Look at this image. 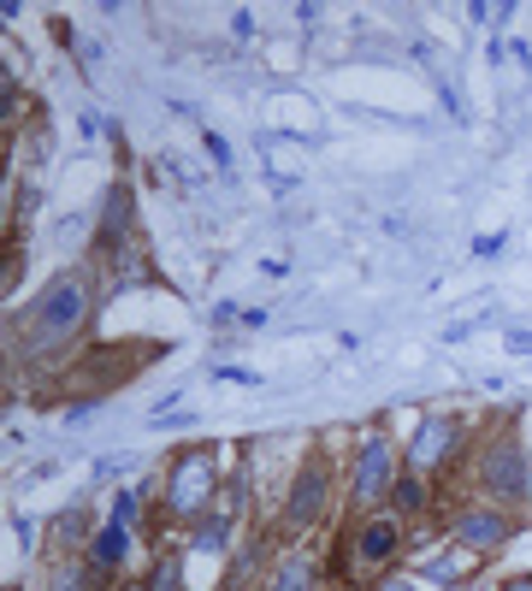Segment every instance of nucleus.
I'll return each instance as SVG.
<instances>
[{
    "mask_svg": "<svg viewBox=\"0 0 532 591\" xmlns=\"http://www.w3.org/2000/svg\"><path fill=\"white\" fill-rule=\"evenodd\" d=\"M83 314H89V278L83 273L53 278L42 290V302H36V314H30V349H60V343L83 326Z\"/></svg>",
    "mask_w": 532,
    "mask_h": 591,
    "instance_id": "1",
    "label": "nucleus"
},
{
    "mask_svg": "<svg viewBox=\"0 0 532 591\" xmlns=\"http://www.w3.org/2000/svg\"><path fill=\"white\" fill-rule=\"evenodd\" d=\"M214 485H219V455L207 450V444L189 450L184 462L173 467V509L196 521V514L207 509V498H214Z\"/></svg>",
    "mask_w": 532,
    "mask_h": 591,
    "instance_id": "2",
    "label": "nucleus"
},
{
    "mask_svg": "<svg viewBox=\"0 0 532 591\" xmlns=\"http://www.w3.org/2000/svg\"><path fill=\"white\" fill-rule=\"evenodd\" d=\"M396 485V455L385 437H367L355 455V473H349V503H373V498H391Z\"/></svg>",
    "mask_w": 532,
    "mask_h": 591,
    "instance_id": "3",
    "label": "nucleus"
},
{
    "mask_svg": "<svg viewBox=\"0 0 532 591\" xmlns=\"http://www.w3.org/2000/svg\"><path fill=\"white\" fill-rule=\"evenodd\" d=\"M455 444H462V421L432 414V421H421V432H414V444H408V467H414V473L439 467V462H450Z\"/></svg>",
    "mask_w": 532,
    "mask_h": 591,
    "instance_id": "4",
    "label": "nucleus"
},
{
    "mask_svg": "<svg viewBox=\"0 0 532 591\" xmlns=\"http://www.w3.org/2000/svg\"><path fill=\"white\" fill-rule=\"evenodd\" d=\"M485 491L491 498H526V455H521V444H491L485 450Z\"/></svg>",
    "mask_w": 532,
    "mask_h": 591,
    "instance_id": "5",
    "label": "nucleus"
},
{
    "mask_svg": "<svg viewBox=\"0 0 532 591\" xmlns=\"http://www.w3.org/2000/svg\"><path fill=\"white\" fill-rule=\"evenodd\" d=\"M326 467H319V462H308V467H302L296 473V491H290V503H284V521H290V526H314L319 521V509H326Z\"/></svg>",
    "mask_w": 532,
    "mask_h": 591,
    "instance_id": "6",
    "label": "nucleus"
},
{
    "mask_svg": "<svg viewBox=\"0 0 532 591\" xmlns=\"http://www.w3.org/2000/svg\"><path fill=\"white\" fill-rule=\"evenodd\" d=\"M503 539H509V521H503V514L473 509V514H462V521H455V544H462V550H497Z\"/></svg>",
    "mask_w": 532,
    "mask_h": 591,
    "instance_id": "7",
    "label": "nucleus"
},
{
    "mask_svg": "<svg viewBox=\"0 0 532 591\" xmlns=\"http://www.w3.org/2000/svg\"><path fill=\"white\" fill-rule=\"evenodd\" d=\"M355 556L367 562V568L373 562H391L396 556V526L391 521H367V526L355 532Z\"/></svg>",
    "mask_w": 532,
    "mask_h": 591,
    "instance_id": "8",
    "label": "nucleus"
},
{
    "mask_svg": "<svg viewBox=\"0 0 532 591\" xmlns=\"http://www.w3.org/2000/svg\"><path fill=\"white\" fill-rule=\"evenodd\" d=\"M125 544H130V526L107 521L101 532H95V562H101V568H119V562H125Z\"/></svg>",
    "mask_w": 532,
    "mask_h": 591,
    "instance_id": "9",
    "label": "nucleus"
},
{
    "mask_svg": "<svg viewBox=\"0 0 532 591\" xmlns=\"http://www.w3.org/2000/svg\"><path fill=\"white\" fill-rule=\"evenodd\" d=\"M225 539H231V514H207V521H196V550L201 556H219Z\"/></svg>",
    "mask_w": 532,
    "mask_h": 591,
    "instance_id": "10",
    "label": "nucleus"
},
{
    "mask_svg": "<svg viewBox=\"0 0 532 591\" xmlns=\"http://www.w3.org/2000/svg\"><path fill=\"white\" fill-rule=\"evenodd\" d=\"M308 585H314V568H308V562H284L266 591H308Z\"/></svg>",
    "mask_w": 532,
    "mask_h": 591,
    "instance_id": "11",
    "label": "nucleus"
},
{
    "mask_svg": "<svg viewBox=\"0 0 532 591\" xmlns=\"http://www.w3.org/2000/svg\"><path fill=\"white\" fill-rule=\"evenodd\" d=\"M391 498H396V509H403V514H414V509H421V503H426V485H421V480H414V473H403V480H396V485H391Z\"/></svg>",
    "mask_w": 532,
    "mask_h": 591,
    "instance_id": "12",
    "label": "nucleus"
},
{
    "mask_svg": "<svg viewBox=\"0 0 532 591\" xmlns=\"http://www.w3.org/2000/svg\"><path fill=\"white\" fill-rule=\"evenodd\" d=\"M125 207H130V189L119 184V189L107 196V237H119V232H125Z\"/></svg>",
    "mask_w": 532,
    "mask_h": 591,
    "instance_id": "13",
    "label": "nucleus"
},
{
    "mask_svg": "<svg viewBox=\"0 0 532 591\" xmlns=\"http://www.w3.org/2000/svg\"><path fill=\"white\" fill-rule=\"evenodd\" d=\"M137 514H142V485H130V491H119V503H112V521L130 526Z\"/></svg>",
    "mask_w": 532,
    "mask_h": 591,
    "instance_id": "14",
    "label": "nucleus"
},
{
    "mask_svg": "<svg viewBox=\"0 0 532 591\" xmlns=\"http://www.w3.org/2000/svg\"><path fill=\"white\" fill-rule=\"evenodd\" d=\"M148 591H184V562H178V556H166V562H160V574H155V585H148Z\"/></svg>",
    "mask_w": 532,
    "mask_h": 591,
    "instance_id": "15",
    "label": "nucleus"
},
{
    "mask_svg": "<svg viewBox=\"0 0 532 591\" xmlns=\"http://www.w3.org/2000/svg\"><path fill=\"white\" fill-rule=\"evenodd\" d=\"M53 591H89V574L83 568H66V574H53Z\"/></svg>",
    "mask_w": 532,
    "mask_h": 591,
    "instance_id": "16",
    "label": "nucleus"
},
{
    "mask_svg": "<svg viewBox=\"0 0 532 591\" xmlns=\"http://www.w3.org/2000/svg\"><path fill=\"white\" fill-rule=\"evenodd\" d=\"M503 343H509V355H532V332H509Z\"/></svg>",
    "mask_w": 532,
    "mask_h": 591,
    "instance_id": "17",
    "label": "nucleus"
},
{
    "mask_svg": "<svg viewBox=\"0 0 532 591\" xmlns=\"http://www.w3.org/2000/svg\"><path fill=\"white\" fill-rule=\"evenodd\" d=\"M378 591H421V585H414V580H385Z\"/></svg>",
    "mask_w": 532,
    "mask_h": 591,
    "instance_id": "18",
    "label": "nucleus"
},
{
    "mask_svg": "<svg viewBox=\"0 0 532 591\" xmlns=\"http://www.w3.org/2000/svg\"><path fill=\"white\" fill-rule=\"evenodd\" d=\"M503 591H532V580H509Z\"/></svg>",
    "mask_w": 532,
    "mask_h": 591,
    "instance_id": "19",
    "label": "nucleus"
},
{
    "mask_svg": "<svg viewBox=\"0 0 532 591\" xmlns=\"http://www.w3.org/2000/svg\"><path fill=\"white\" fill-rule=\"evenodd\" d=\"M125 591H148V585H125Z\"/></svg>",
    "mask_w": 532,
    "mask_h": 591,
    "instance_id": "20",
    "label": "nucleus"
},
{
    "mask_svg": "<svg viewBox=\"0 0 532 591\" xmlns=\"http://www.w3.org/2000/svg\"><path fill=\"white\" fill-rule=\"evenodd\" d=\"M225 591H231V585H225Z\"/></svg>",
    "mask_w": 532,
    "mask_h": 591,
    "instance_id": "21",
    "label": "nucleus"
}]
</instances>
